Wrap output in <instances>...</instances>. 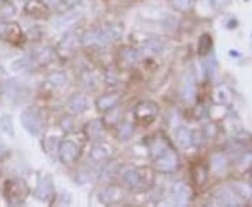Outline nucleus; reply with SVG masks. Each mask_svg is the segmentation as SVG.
Returning <instances> with one entry per match:
<instances>
[{"mask_svg":"<svg viewBox=\"0 0 252 207\" xmlns=\"http://www.w3.org/2000/svg\"><path fill=\"white\" fill-rule=\"evenodd\" d=\"M32 63H34V60H32L31 55H30V56H28V55H24V56H20L17 59H14V60L10 63V69H11V72L14 73L27 72V70H30V69L32 67Z\"/></svg>","mask_w":252,"mask_h":207,"instance_id":"15","label":"nucleus"},{"mask_svg":"<svg viewBox=\"0 0 252 207\" xmlns=\"http://www.w3.org/2000/svg\"><path fill=\"white\" fill-rule=\"evenodd\" d=\"M3 94L6 99L11 102V104H18L24 99L26 95V87L21 81L14 80V79H10L6 81L4 87H3Z\"/></svg>","mask_w":252,"mask_h":207,"instance_id":"4","label":"nucleus"},{"mask_svg":"<svg viewBox=\"0 0 252 207\" xmlns=\"http://www.w3.org/2000/svg\"><path fill=\"white\" fill-rule=\"evenodd\" d=\"M84 132H86V135H87V137H89L90 140H99V139L104 137V125H102L101 120L94 119V120H90V122L86 125Z\"/></svg>","mask_w":252,"mask_h":207,"instance_id":"13","label":"nucleus"},{"mask_svg":"<svg viewBox=\"0 0 252 207\" xmlns=\"http://www.w3.org/2000/svg\"><path fill=\"white\" fill-rule=\"evenodd\" d=\"M109 148L108 146H104V144H95L93 146L90 151V157L93 161H104L107 160L109 155Z\"/></svg>","mask_w":252,"mask_h":207,"instance_id":"18","label":"nucleus"},{"mask_svg":"<svg viewBox=\"0 0 252 207\" xmlns=\"http://www.w3.org/2000/svg\"><path fill=\"white\" fill-rule=\"evenodd\" d=\"M133 133V125H130V123H122L121 126H119V139H122V140H127L130 136Z\"/></svg>","mask_w":252,"mask_h":207,"instance_id":"25","label":"nucleus"},{"mask_svg":"<svg viewBox=\"0 0 252 207\" xmlns=\"http://www.w3.org/2000/svg\"><path fill=\"white\" fill-rule=\"evenodd\" d=\"M11 16H14V7L11 4H4L0 7V18L1 20H9Z\"/></svg>","mask_w":252,"mask_h":207,"instance_id":"27","label":"nucleus"},{"mask_svg":"<svg viewBox=\"0 0 252 207\" xmlns=\"http://www.w3.org/2000/svg\"><path fill=\"white\" fill-rule=\"evenodd\" d=\"M121 99L119 94H105V95H101L99 98H97L95 104H97V109L101 112H107L114 109L118 105Z\"/></svg>","mask_w":252,"mask_h":207,"instance_id":"10","label":"nucleus"},{"mask_svg":"<svg viewBox=\"0 0 252 207\" xmlns=\"http://www.w3.org/2000/svg\"><path fill=\"white\" fill-rule=\"evenodd\" d=\"M83 81H84L86 86L93 87V86L95 84V77H94V74L91 72H86L84 73V76H83Z\"/></svg>","mask_w":252,"mask_h":207,"instance_id":"28","label":"nucleus"},{"mask_svg":"<svg viewBox=\"0 0 252 207\" xmlns=\"http://www.w3.org/2000/svg\"><path fill=\"white\" fill-rule=\"evenodd\" d=\"M0 146H1V143H0Z\"/></svg>","mask_w":252,"mask_h":207,"instance_id":"33","label":"nucleus"},{"mask_svg":"<svg viewBox=\"0 0 252 207\" xmlns=\"http://www.w3.org/2000/svg\"><path fill=\"white\" fill-rule=\"evenodd\" d=\"M34 196L41 202H48L51 200V198L54 196V183L51 177H44L42 179L38 182Z\"/></svg>","mask_w":252,"mask_h":207,"instance_id":"9","label":"nucleus"},{"mask_svg":"<svg viewBox=\"0 0 252 207\" xmlns=\"http://www.w3.org/2000/svg\"><path fill=\"white\" fill-rule=\"evenodd\" d=\"M98 199L101 203L104 205H112L117 203L118 200L121 199V189L117 186H108L105 189H102L98 193Z\"/></svg>","mask_w":252,"mask_h":207,"instance_id":"14","label":"nucleus"},{"mask_svg":"<svg viewBox=\"0 0 252 207\" xmlns=\"http://www.w3.org/2000/svg\"><path fill=\"white\" fill-rule=\"evenodd\" d=\"M0 130L6 136L14 137V125L10 115H3L0 118Z\"/></svg>","mask_w":252,"mask_h":207,"instance_id":"21","label":"nucleus"},{"mask_svg":"<svg viewBox=\"0 0 252 207\" xmlns=\"http://www.w3.org/2000/svg\"><path fill=\"white\" fill-rule=\"evenodd\" d=\"M79 154H80V148L72 140H64L58 147V155L61 161L64 164H72L79 157Z\"/></svg>","mask_w":252,"mask_h":207,"instance_id":"5","label":"nucleus"},{"mask_svg":"<svg viewBox=\"0 0 252 207\" xmlns=\"http://www.w3.org/2000/svg\"><path fill=\"white\" fill-rule=\"evenodd\" d=\"M122 58H124V60H125L127 64H136L139 60H140V58H142V54H140V51H135V49H126L122 52Z\"/></svg>","mask_w":252,"mask_h":207,"instance_id":"23","label":"nucleus"},{"mask_svg":"<svg viewBox=\"0 0 252 207\" xmlns=\"http://www.w3.org/2000/svg\"><path fill=\"white\" fill-rule=\"evenodd\" d=\"M162 51H164L162 42H160L158 39H149L142 45L140 54L146 56H156V55L161 54Z\"/></svg>","mask_w":252,"mask_h":207,"instance_id":"16","label":"nucleus"},{"mask_svg":"<svg viewBox=\"0 0 252 207\" xmlns=\"http://www.w3.org/2000/svg\"><path fill=\"white\" fill-rule=\"evenodd\" d=\"M62 126L64 132H72L73 130V122L70 119H63Z\"/></svg>","mask_w":252,"mask_h":207,"instance_id":"30","label":"nucleus"},{"mask_svg":"<svg viewBox=\"0 0 252 207\" xmlns=\"http://www.w3.org/2000/svg\"><path fill=\"white\" fill-rule=\"evenodd\" d=\"M177 165H178V157L175 155V153L172 150L167 151L160 158L154 160V168L160 172L174 171L177 168Z\"/></svg>","mask_w":252,"mask_h":207,"instance_id":"7","label":"nucleus"},{"mask_svg":"<svg viewBox=\"0 0 252 207\" xmlns=\"http://www.w3.org/2000/svg\"><path fill=\"white\" fill-rule=\"evenodd\" d=\"M62 0H42V3L45 4V6H56V4H59Z\"/></svg>","mask_w":252,"mask_h":207,"instance_id":"31","label":"nucleus"},{"mask_svg":"<svg viewBox=\"0 0 252 207\" xmlns=\"http://www.w3.org/2000/svg\"><path fill=\"white\" fill-rule=\"evenodd\" d=\"M48 81H49V84H51L54 89H63V87L66 86V83H67V77H66L64 73L55 72L48 77Z\"/></svg>","mask_w":252,"mask_h":207,"instance_id":"20","label":"nucleus"},{"mask_svg":"<svg viewBox=\"0 0 252 207\" xmlns=\"http://www.w3.org/2000/svg\"><path fill=\"white\" fill-rule=\"evenodd\" d=\"M174 200L177 205H184L188 200V189L184 183H177L174 186Z\"/></svg>","mask_w":252,"mask_h":207,"instance_id":"19","label":"nucleus"},{"mask_svg":"<svg viewBox=\"0 0 252 207\" xmlns=\"http://www.w3.org/2000/svg\"><path fill=\"white\" fill-rule=\"evenodd\" d=\"M158 114V107L150 102V101H143V102H139L135 108V117L140 120H152L156 118V115Z\"/></svg>","mask_w":252,"mask_h":207,"instance_id":"8","label":"nucleus"},{"mask_svg":"<svg viewBox=\"0 0 252 207\" xmlns=\"http://www.w3.org/2000/svg\"><path fill=\"white\" fill-rule=\"evenodd\" d=\"M27 193V186L23 182H7V199L11 205L21 203L26 199Z\"/></svg>","mask_w":252,"mask_h":207,"instance_id":"6","label":"nucleus"},{"mask_svg":"<svg viewBox=\"0 0 252 207\" xmlns=\"http://www.w3.org/2000/svg\"><path fill=\"white\" fill-rule=\"evenodd\" d=\"M122 178L130 189L142 190L150 185L152 172L147 168H127L122 174Z\"/></svg>","mask_w":252,"mask_h":207,"instance_id":"2","label":"nucleus"},{"mask_svg":"<svg viewBox=\"0 0 252 207\" xmlns=\"http://www.w3.org/2000/svg\"><path fill=\"white\" fill-rule=\"evenodd\" d=\"M175 137H177V142L180 143V146L182 147H187L190 142V136H189L188 129L185 127H180L177 132H175Z\"/></svg>","mask_w":252,"mask_h":207,"instance_id":"24","label":"nucleus"},{"mask_svg":"<svg viewBox=\"0 0 252 207\" xmlns=\"http://www.w3.org/2000/svg\"><path fill=\"white\" fill-rule=\"evenodd\" d=\"M66 4H69V6H73V4H77V3H80L81 0H63Z\"/></svg>","mask_w":252,"mask_h":207,"instance_id":"32","label":"nucleus"},{"mask_svg":"<svg viewBox=\"0 0 252 207\" xmlns=\"http://www.w3.org/2000/svg\"><path fill=\"white\" fill-rule=\"evenodd\" d=\"M21 125L31 136H39L44 129V120L35 108H27L21 114Z\"/></svg>","mask_w":252,"mask_h":207,"instance_id":"3","label":"nucleus"},{"mask_svg":"<svg viewBox=\"0 0 252 207\" xmlns=\"http://www.w3.org/2000/svg\"><path fill=\"white\" fill-rule=\"evenodd\" d=\"M61 49H66V51H72L73 48L76 46V36L73 35V34H67V35L64 36L62 39V42H61Z\"/></svg>","mask_w":252,"mask_h":207,"instance_id":"26","label":"nucleus"},{"mask_svg":"<svg viewBox=\"0 0 252 207\" xmlns=\"http://www.w3.org/2000/svg\"><path fill=\"white\" fill-rule=\"evenodd\" d=\"M69 109L74 115H80L83 112H86L89 108V101L84 95L81 94H74L72 98L69 99Z\"/></svg>","mask_w":252,"mask_h":207,"instance_id":"12","label":"nucleus"},{"mask_svg":"<svg viewBox=\"0 0 252 207\" xmlns=\"http://www.w3.org/2000/svg\"><path fill=\"white\" fill-rule=\"evenodd\" d=\"M80 18V11H76V10H74V11H69V13H66V14H62V16H59L58 18H55L54 21H52V24H54L56 28L70 27L74 23H77Z\"/></svg>","mask_w":252,"mask_h":207,"instance_id":"11","label":"nucleus"},{"mask_svg":"<svg viewBox=\"0 0 252 207\" xmlns=\"http://www.w3.org/2000/svg\"><path fill=\"white\" fill-rule=\"evenodd\" d=\"M121 35H122V28H119L118 26H107L86 32L83 36V44L104 46L117 41Z\"/></svg>","mask_w":252,"mask_h":207,"instance_id":"1","label":"nucleus"},{"mask_svg":"<svg viewBox=\"0 0 252 207\" xmlns=\"http://www.w3.org/2000/svg\"><path fill=\"white\" fill-rule=\"evenodd\" d=\"M31 58H32V60L36 62V63H49L52 60V58H54V51L51 48H48V46H45V48H38V49H35L31 54Z\"/></svg>","mask_w":252,"mask_h":207,"instance_id":"17","label":"nucleus"},{"mask_svg":"<svg viewBox=\"0 0 252 207\" xmlns=\"http://www.w3.org/2000/svg\"><path fill=\"white\" fill-rule=\"evenodd\" d=\"M171 148L165 144V142H162V140H158V142H156L153 144V147H152V150H150V155H152V158L154 160H157V158H160L161 155L167 153V151H170Z\"/></svg>","mask_w":252,"mask_h":207,"instance_id":"22","label":"nucleus"},{"mask_svg":"<svg viewBox=\"0 0 252 207\" xmlns=\"http://www.w3.org/2000/svg\"><path fill=\"white\" fill-rule=\"evenodd\" d=\"M190 4V0H174V6L180 10H187Z\"/></svg>","mask_w":252,"mask_h":207,"instance_id":"29","label":"nucleus"}]
</instances>
